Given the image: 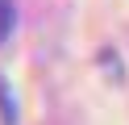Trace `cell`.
<instances>
[{"label":"cell","instance_id":"obj_1","mask_svg":"<svg viewBox=\"0 0 129 125\" xmlns=\"http://www.w3.org/2000/svg\"><path fill=\"white\" fill-rule=\"evenodd\" d=\"M13 21H17V8H13V0H0V42L13 33Z\"/></svg>","mask_w":129,"mask_h":125},{"label":"cell","instance_id":"obj_2","mask_svg":"<svg viewBox=\"0 0 129 125\" xmlns=\"http://www.w3.org/2000/svg\"><path fill=\"white\" fill-rule=\"evenodd\" d=\"M0 125H13V100H9L4 83H0Z\"/></svg>","mask_w":129,"mask_h":125}]
</instances>
